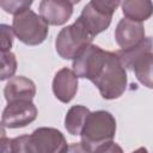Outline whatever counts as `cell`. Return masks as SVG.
<instances>
[{
    "label": "cell",
    "mask_w": 153,
    "mask_h": 153,
    "mask_svg": "<svg viewBox=\"0 0 153 153\" xmlns=\"http://www.w3.org/2000/svg\"><path fill=\"white\" fill-rule=\"evenodd\" d=\"M37 114V108L32 100H16L7 103V106L2 111L1 124L2 127L11 129L23 128L33 122Z\"/></svg>",
    "instance_id": "obj_6"
},
{
    "label": "cell",
    "mask_w": 153,
    "mask_h": 153,
    "mask_svg": "<svg viewBox=\"0 0 153 153\" xmlns=\"http://www.w3.org/2000/svg\"><path fill=\"white\" fill-rule=\"evenodd\" d=\"M116 134V120L105 110L90 112L81 130V149L85 152L122 151L112 140Z\"/></svg>",
    "instance_id": "obj_2"
},
{
    "label": "cell",
    "mask_w": 153,
    "mask_h": 153,
    "mask_svg": "<svg viewBox=\"0 0 153 153\" xmlns=\"http://www.w3.org/2000/svg\"><path fill=\"white\" fill-rule=\"evenodd\" d=\"M152 48H153V38L152 37H145V39L141 41L139 44H136L131 48L117 50L116 54L120 57V60H121V62L126 69H133L135 61L142 54H145L147 51H152Z\"/></svg>",
    "instance_id": "obj_13"
},
{
    "label": "cell",
    "mask_w": 153,
    "mask_h": 153,
    "mask_svg": "<svg viewBox=\"0 0 153 153\" xmlns=\"http://www.w3.org/2000/svg\"><path fill=\"white\" fill-rule=\"evenodd\" d=\"M90 112L84 105H73L69 108L65 117V128L67 131L71 135H80Z\"/></svg>",
    "instance_id": "obj_14"
},
{
    "label": "cell",
    "mask_w": 153,
    "mask_h": 153,
    "mask_svg": "<svg viewBox=\"0 0 153 153\" xmlns=\"http://www.w3.org/2000/svg\"><path fill=\"white\" fill-rule=\"evenodd\" d=\"M122 0H91L90 2L92 4V6L94 8H97L98 11L112 16L114 12L117 10V7L120 6Z\"/></svg>",
    "instance_id": "obj_18"
},
{
    "label": "cell",
    "mask_w": 153,
    "mask_h": 153,
    "mask_svg": "<svg viewBox=\"0 0 153 153\" xmlns=\"http://www.w3.org/2000/svg\"><path fill=\"white\" fill-rule=\"evenodd\" d=\"M72 67L79 78L92 81L104 99L120 98L127 88V72L117 54L92 43L78 53Z\"/></svg>",
    "instance_id": "obj_1"
},
{
    "label": "cell",
    "mask_w": 153,
    "mask_h": 153,
    "mask_svg": "<svg viewBox=\"0 0 153 153\" xmlns=\"http://www.w3.org/2000/svg\"><path fill=\"white\" fill-rule=\"evenodd\" d=\"M122 12L126 18L145 22L153 14V1L152 0H123Z\"/></svg>",
    "instance_id": "obj_12"
},
{
    "label": "cell",
    "mask_w": 153,
    "mask_h": 153,
    "mask_svg": "<svg viewBox=\"0 0 153 153\" xmlns=\"http://www.w3.org/2000/svg\"><path fill=\"white\" fill-rule=\"evenodd\" d=\"M48 23L31 10H25L13 17L12 29L17 38L26 45H38L48 36Z\"/></svg>",
    "instance_id": "obj_4"
},
{
    "label": "cell",
    "mask_w": 153,
    "mask_h": 153,
    "mask_svg": "<svg viewBox=\"0 0 153 153\" xmlns=\"http://www.w3.org/2000/svg\"><path fill=\"white\" fill-rule=\"evenodd\" d=\"M79 19L82 22L84 26L87 29V31L91 33L92 37L97 36L98 33L105 31L112 19V16L105 14L97 8L92 6L91 2H88L81 11Z\"/></svg>",
    "instance_id": "obj_11"
},
{
    "label": "cell",
    "mask_w": 153,
    "mask_h": 153,
    "mask_svg": "<svg viewBox=\"0 0 153 153\" xmlns=\"http://www.w3.org/2000/svg\"><path fill=\"white\" fill-rule=\"evenodd\" d=\"M35 94V82L23 75L12 76L4 88V96L7 103H12L16 100H32Z\"/></svg>",
    "instance_id": "obj_10"
},
{
    "label": "cell",
    "mask_w": 153,
    "mask_h": 153,
    "mask_svg": "<svg viewBox=\"0 0 153 153\" xmlns=\"http://www.w3.org/2000/svg\"><path fill=\"white\" fill-rule=\"evenodd\" d=\"M92 39L93 37L78 18L73 24L61 29L55 39V48L60 57L73 60L81 49L92 43Z\"/></svg>",
    "instance_id": "obj_5"
},
{
    "label": "cell",
    "mask_w": 153,
    "mask_h": 153,
    "mask_svg": "<svg viewBox=\"0 0 153 153\" xmlns=\"http://www.w3.org/2000/svg\"><path fill=\"white\" fill-rule=\"evenodd\" d=\"M133 71L136 79L147 88H153V53L142 54L134 63Z\"/></svg>",
    "instance_id": "obj_15"
},
{
    "label": "cell",
    "mask_w": 153,
    "mask_h": 153,
    "mask_svg": "<svg viewBox=\"0 0 153 153\" xmlns=\"http://www.w3.org/2000/svg\"><path fill=\"white\" fill-rule=\"evenodd\" d=\"M68 149L63 134L49 127L37 128L30 135L10 139L8 146V152L14 153H63Z\"/></svg>",
    "instance_id": "obj_3"
},
{
    "label": "cell",
    "mask_w": 153,
    "mask_h": 153,
    "mask_svg": "<svg viewBox=\"0 0 153 153\" xmlns=\"http://www.w3.org/2000/svg\"><path fill=\"white\" fill-rule=\"evenodd\" d=\"M115 39L121 49L131 48L145 39V27L142 22L123 18L115 30Z\"/></svg>",
    "instance_id": "obj_7"
},
{
    "label": "cell",
    "mask_w": 153,
    "mask_h": 153,
    "mask_svg": "<svg viewBox=\"0 0 153 153\" xmlns=\"http://www.w3.org/2000/svg\"><path fill=\"white\" fill-rule=\"evenodd\" d=\"M13 29L7 24L1 25V51H10L13 43Z\"/></svg>",
    "instance_id": "obj_19"
},
{
    "label": "cell",
    "mask_w": 153,
    "mask_h": 153,
    "mask_svg": "<svg viewBox=\"0 0 153 153\" xmlns=\"http://www.w3.org/2000/svg\"><path fill=\"white\" fill-rule=\"evenodd\" d=\"M78 75L73 69L67 67L61 68L54 76L53 92L54 96L62 103H69L78 91Z\"/></svg>",
    "instance_id": "obj_9"
},
{
    "label": "cell",
    "mask_w": 153,
    "mask_h": 153,
    "mask_svg": "<svg viewBox=\"0 0 153 153\" xmlns=\"http://www.w3.org/2000/svg\"><path fill=\"white\" fill-rule=\"evenodd\" d=\"M33 0H0L1 8L10 14H18L25 10H29Z\"/></svg>",
    "instance_id": "obj_17"
},
{
    "label": "cell",
    "mask_w": 153,
    "mask_h": 153,
    "mask_svg": "<svg viewBox=\"0 0 153 153\" xmlns=\"http://www.w3.org/2000/svg\"><path fill=\"white\" fill-rule=\"evenodd\" d=\"M68 1H69L72 5H74V4H78V2H80L81 0H68Z\"/></svg>",
    "instance_id": "obj_20"
},
{
    "label": "cell",
    "mask_w": 153,
    "mask_h": 153,
    "mask_svg": "<svg viewBox=\"0 0 153 153\" xmlns=\"http://www.w3.org/2000/svg\"><path fill=\"white\" fill-rule=\"evenodd\" d=\"M17 71V59L16 55L11 51H1V76L4 81L11 79Z\"/></svg>",
    "instance_id": "obj_16"
},
{
    "label": "cell",
    "mask_w": 153,
    "mask_h": 153,
    "mask_svg": "<svg viewBox=\"0 0 153 153\" xmlns=\"http://www.w3.org/2000/svg\"><path fill=\"white\" fill-rule=\"evenodd\" d=\"M38 11L49 25H63L73 14V5L68 0H41Z\"/></svg>",
    "instance_id": "obj_8"
}]
</instances>
